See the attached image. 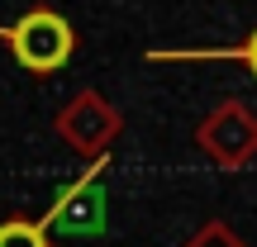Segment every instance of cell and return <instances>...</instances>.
Returning a JSON list of instances; mask_svg holds the SVG:
<instances>
[{
  "label": "cell",
  "instance_id": "6da1fadb",
  "mask_svg": "<svg viewBox=\"0 0 257 247\" xmlns=\"http://www.w3.org/2000/svg\"><path fill=\"white\" fill-rule=\"evenodd\" d=\"M0 38H5L10 57L34 76L62 72L72 62V53H76V29L53 5H29L15 24H0Z\"/></svg>",
  "mask_w": 257,
  "mask_h": 247
},
{
  "label": "cell",
  "instance_id": "7a4b0ae2",
  "mask_svg": "<svg viewBox=\"0 0 257 247\" xmlns=\"http://www.w3.org/2000/svg\"><path fill=\"white\" fill-rule=\"evenodd\" d=\"M57 128H62V138L76 143L81 152H95V147H105L119 133V114H114L100 95H81V100H72L57 114Z\"/></svg>",
  "mask_w": 257,
  "mask_h": 247
},
{
  "label": "cell",
  "instance_id": "3957f363",
  "mask_svg": "<svg viewBox=\"0 0 257 247\" xmlns=\"http://www.w3.org/2000/svg\"><path fill=\"white\" fill-rule=\"evenodd\" d=\"M105 223V195L95 190L91 181H76L67 185L62 195L53 200V209H48L43 228H67V233H91Z\"/></svg>",
  "mask_w": 257,
  "mask_h": 247
},
{
  "label": "cell",
  "instance_id": "277c9868",
  "mask_svg": "<svg viewBox=\"0 0 257 247\" xmlns=\"http://www.w3.org/2000/svg\"><path fill=\"white\" fill-rule=\"evenodd\" d=\"M0 247H53L48 228L34 219H5L0 223Z\"/></svg>",
  "mask_w": 257,
  "mask_h": 247
},
{
  "label": "cell",
  "instance_id": "5b68a950",
  "mask_svg": "<svg viewBox=\"0 0 257 247\" xmlns=\"http://www.w3.org/2000/svg\"><path fill=\"white\" fill-rule=\"evenodd\" d=\"M191 247H238V242H233L224 228H205V233H200V238H195Z\"/></svg>",
  "mask_w": 257,
  "mask_h": 247
},
{
  "label": "cell",
  "instance_id": "8992f818",
  "mask_svg": "<svg viewBox=\"0 0 257 247\" xmlns=\"http://www.w3.org/2000/svg\"><path fill=\"white\" fill-rule=\"evenodd\" d=\"M229 57H238V62H243V67H248V72L257 76V29H252V38H248V43H243L238 53H229Z\"/></svg>",
  "mask_w": 257,
  "mask_h": 247
}]
</instances>
